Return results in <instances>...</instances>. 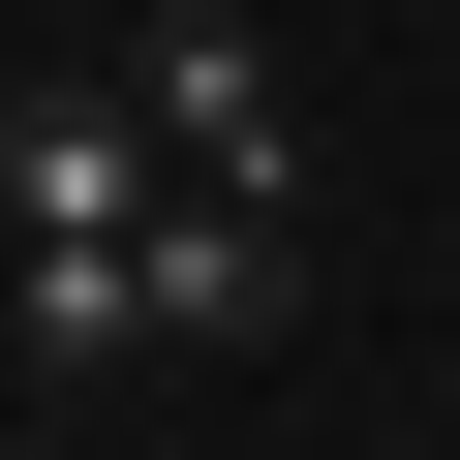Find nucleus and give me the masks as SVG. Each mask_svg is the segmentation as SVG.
I'll return each instance as SVG.
<instances>
[{
    "label": "nucleus",
    "instance_id": "f257e3e1",
    "mask_svg": "<svg viewBox=\"0 0 460 460\" xmlns=\"http://www.w3.org/2000/svg\"><path fill=\"white\" fill-rule=\"evenodd\" d=\"M0 215H31V246H154V215H184V154H154V93H93V62H31V93H0Z\"/></svg>",
    "mask_w": 460,
    "mask_h": 460
},
{
    "label": "nucleus",
    "instance_id": "7ed1b4c3",
    "mask_svg": "<svg viewBox=\"0 0 460 460\" xmlns=\"http://www.w3.org/2000/svg\"><path fill=\"white\" fill-rule=\"evenodd\" d=\"M246 307H277V215H215V184H184V215H154V368H215Z\"/></svg>",
    "mask_w": 460,
    "mask_h": 460
},
{
    "label": "nucleus",
    "instance_id": "f03ea898",
    "mask_svg": "<svg viewBox=\"0 0 460 460\" xmlns=\"http://www.w3.org/2000/svg\"><path fill=\"white\" fill-rule=\"evenodd\" d=\"M123 93H154V154H184L215 215H307V123H277V62L215 31V0H154V31H123Z\"/></svg>",
    "mask_w": 460,
    "mask_h": 460
},
{
    "label": "nucleus",
    "instance_id": "20e7f679",
    "mask_svg": "<svg viewBox=\"0 0 460 460\" xmlns=\"http://www.w3.org/2000/svg\"><path fill=\"white\" fill-rule=\"evenodd\" d=\"M31 368L123 399V368H154V246H31Z\"/></svg>",
    "mask_w": 460,
    "mask_h": 460
}]
</instances>
